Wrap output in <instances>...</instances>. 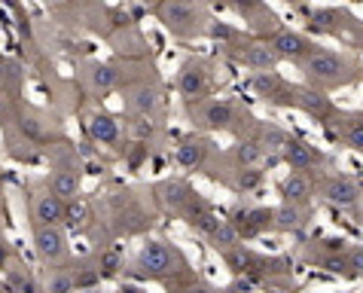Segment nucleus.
<instances>
[{"instance_id": "nucleus-1", "label": "nucleus", "mask_w": 363, "mask_h": 293, "mask_svg": "<svg viewBox=\"0 0 363 293\" xmlns=\"http://www.w3.org/2000/svg\"><path fill=\"white\" fill-rule=\"evenodd\" d=\"M302 74H306L308 86H318V89H333V86H342L348 83V70L351 62L336 49H324V46H315L311 52L302 58Z\"/></svg>"}, {"instance_id": "nucleus-2", "label": "nucleus", "mask_w": 363, "mask_h": 293, "mask_svg": "<svg viewBox=\"0 0 363 293\" xmlns=\"http://www.w3.org/2000/svg\"><path fill=\"white\" fill-rule=\"evenodd\" d=\"M186 262L180 257L177 248H171L168 241H147L138 254V272L144 278H165L174 275V272H184Z\"/></svg>"}, {"instance_id": "nucleus-3", "label": "nucleus", "mask_w": 363, "mask_h": 293, "mask_svg": "<svg viewBox=\"0 0 363 293\" xmlns=\"http://www.w3.org/2000/svg\"><path fill=\"white\" fill-rule=\"evenodd\" d=\"M153 9H156L159 22L165 25L168 34L193 37V34L201 31V16H199V9L189 4V0H159Z\"/></svg>"}, {"instance_id": "nucleus-4", "label": "nucleus", "mask_w": 363, "mask_h": 293, "mask_svg": "<svg viewBox=\"0 0 363 293\" xmlns=\"http://www.w3.org/2000/svg\"><path fill=\"white\" fill-rule=\"evenodd\" d=\"M250 89H254L266 104L294 107V101H296V86H290L284 77L275 74V70H254V77H250Z\"/></svg>"}, {"instance_id": "nucleus-5", "label": "nucleus", "mask_w": 363, "mask_h": 293, "mask_svg": "<svg viewBox=\"0 0 363 293\" xmlns=\"http://www.w3.org/2000/svg\"><path fill=\"white\" fill-rule=\"evenodd\" d=\"M199 128H205V131H235L241 123V110L232 104L229 98H214V101H205V104L199 107Z\"/></svg>"}, {"instance_id": "nucleus-6", "label": "nucleus", "mask_w": 363, "mask_h": 293, "mask_svg": "<svg viewBox=\"0 0 363 293\" xmlns=\"http://www.w3.org/2000/svg\"><path fill=\"white\" fill-rule=\"evenodd\" d=\"M177 92L180 98L186 101V104H199V101H205V95L211 92V70L205 62H196V58H189L184 62L177 74Z\"/></svg>"}, {"instance_id": "nucleus-7", "label": "nucleus", "mask_w": 363, "mask_h": 293, "mask_svg": "<svg viewBox=\"0 0 363 293\" xmlns=\"http://www.w3.org/2000/svg\"><path fill=\"white\" fill-rule=\"evenodd\" d=\"M34 250L43 262H62L67 257V236L62 223H37L34 226Z\"/></svg>"}, {"instance_id": "nucleus-8", "label": "nucleus", "mask_w": 363, "mask_h": 293, "mask_svg": "<svg viewBox=\"0 0 363 293\" xmlns=\"http://www.w3.org/2000/svg\"><path fill=\"white\" fill-rule=\"evenodd\" d=\"M266 43L272 46V52H275L281 62H296V65L311 52V49H315V43H311L306 34L287 31V28H278L275 34H269Z\"/></svg>"}, {"instance_id": "nucleus-9", "label": "nucleus", "mask_w": 363, "mask_h": 293, "mask_svg": "<svg viewBox=\"0 0 363 293\" xmlns=\"http://www.w3.org/2000/svg\"><path fill=\"white\" fill-rule=\"evenodd\" d=\"M294 107H299L302 114H308L311 119H318V123H330V119H336V107H333V101L327 98L324 89H318V86L296 89Z\"/></svg>"}, {"instance_id": "nucleus-10", "label": "nucleus", "mask_w": 363, "mask_h": 293, "mask_svg": "<svg viewBox=\"0 0 363 293\" xmlns=\"http://www.w3.org/2000/svg\"><path fill=\"white\" fill-rule=\"evenodd\" d=\"M281 162H287L294 171H311V168L324 165V162H327V156L320 153L318 147L306 144V140H299V138H287L284 150H281Z\"/></svg>"}, {"instance_id": "nucleus-11", "label": "nucleus", "mask_w": 363, "mask_h": 293, "mask_svg": "<svg viewBox=\"0 0 363 293\" xmlns=\"http://www.w3.org/2000/svg\"><path fill=\"white\" fill-rule=\"evenodd\" d=\"M320 196L336 208H354L360 201V187H357V180L348 175H333L320 184Z\"/></svg>"}, {"instance_id": "nucleus-12", "label": "nucleus", "mask_w": 363, "mask_h": 293, "mask_svg": "<svg viewBox=\"0 0 363 293\" xmlns=\"http://www.w3.org/2000/svg\"><path fill=\"white\" fill-rule=\"evenodd\" d=\"M232 223H235L241 238H257L272 226V208H235Z\"/></svg>"}, {"instance_id": "nucleus-13", "label": "nucleus", "mask_w": 363, "mask_h": 293, "mask_svg": "<svg viewBox=\"0 0 363 293\" xmlns=\"http://www.w3.org/2000/svg\"><path fill=\"white\" fill-rule=\"evenodd\" d=\"M208 156H211V140L205 138H186V140H180V147H177V165L180 168H186V171H201L208 165Z\"/></svg>"}, {"instance_id": "nucleus-14", "label": "nucleus", "mask_w": 363, "mask_h": 293, "mask_svg": "<svg viewBox=\"0 0 363 293\" xmlns=\"http://www.w3.org/2000/svg\"><path fill=\"white\" fill-rule=\"evenodd\" d=\"M223 260H226V266L235 272H250V275H263V272H269V266L272 262L269 260H263V257H257L250 248H245V245H235V248H229V250H223Z\"/></svg>"}, {"instance_id": "nucleus-15", "label": "nucleus", "mask_w": 363, "mask_h": 293, "mask_svg": "<svg viewBox=\"0 0 363 293\" xmlns=\"http://www.w3.org/2000/svg\"><path fill=\"white\" fill-rule=\"evenodd\" d=\"M306 223H308L306 205H296V201H281L278 208H272V229H278V232H299Z\"/></svg>"}, {"instance_id": "nucleus-16", "label": "nucleus", "mask_w": 363, "mask_h": 293, "mask_svg": "<svg viewBox=\"0 0 363 293\" xmlns=\"http://www.w3.org/2000/svg\"><path fill=\"white\" fill-rule=\"evenodd\" d=\"M86 128H89V138L98 140L104 147H119V138H123V128L110 114H92L86 119Z\"/></svg>"}, {"instance_id": "nucleus-17", "label": "nucleus", "mask_w": 363, "mask_h": 293, "mask_svg": "<svg viewBox=\"0 0 363 293\" xmlns=\"http://www.w3.org/2000/svg\"><path fill=\"white\" fill-rule=\"evenodd\" d=\"M238 62L250 70H275L281 58L272 52V46L266 40H257V43H245V49L238 52Z\"/></svg>"}, {"instance_id": "nucleus-18", "label": "nucleus", "mask_w": 363, "mask_h": 293, "mask_svg": "<svg viewBox=\"0 0 363 293\" xmlns=\"http://www.w3.org/2000/svg\"><path fill=\"white\" fill-rule=\"evenodd\" d=\"M281 196H284V201L308 205L311 196H315V177L308 171H290V177L281 184Z\"/></svg>"}, {"instance_id": "nucleus-19", "label": "nucleus", "mask_w": 363, "mask_h": 293, "mask_svg": "<svg viewBox=\"0 0 363 293\" xmlns=\"http://www.w3.org/2000/svg\"><path fill=\"white\" fill-rule=\"evenodd\" d=\"M156 196L168 211H180V214H184V208L193 201L196 193L189 184H184V180H162V184L156 187Z\"/></svg>"}, {"instance_id": "nucleus-20", "label": "nucleus", "mask_w": 363, "mask_h": 293, "mask_svg": "<svg viewBox=\"0 0 363 293\" xmlns=\"http://www.w3.org/2000/svg\"><path fill=\"white\" fill-rule=\"evenodd\" d=\"M184 214H186V223L193 226L199 236H205V238L220 226V217H217L214 211H211V205H205V201H201L199 196H193V201H189V205L184 208Z\"/></svg>"}, {"instance_id": "nucleus-21", "label": "nucleus", "mask_w": 363, "mask_h": 293, "mask_svg": "<svg viewBox=\"0 0 363 293\" xmlns=\"http://www.w3.org/2000/svg\"><path fill=\"white\" fill-rule=\"evenodd\" d=\"M34 220L37 223H65V199L55 196L52 189L40 193L34 199Z\"/></svg>"}, {"instance_id": "nucleus-22", "label": "nucleus", "mask_w": 363, "mask_h": 293, "mask_svg": "<svg viewBox=\"0 0 363 293\" xmlns=\"http://www.w3.org/2000/svg\"><path fill=\"white\" fill-rule=\"evenodd\" d=\"M229 159L235 162V168H250V165H259L266 159V150L259 147L257 138H241L235 140V147L229 150Z\"/></svg>"}, {"instance_id": "nucleus-23", "label": "nucleus", "mask_w": 363, "mask_h": 293, "mask_svg": "<svg viewBox=\"0 0 363 293\" xmlns=\"http://www.w3.org/2000/svg\"><path fill=\"white\" fill-rule=\"evenodd\" d=\"M62 226H67L70 232L89 229V226H92V205H89L86 199H79V196L67 199L65 201V223Z\"/></svg>"}, {"instance_id": "nucleus-24", "label": "nucleus", "mask_w": 363, "mask_h": 293, "mask_svg": "<svg viewBox=\"0 0 363 293\" xmlns=\"http://www.w3.org/2000/svg\"><path fill=\"white\" fill-rule=\"evenodd\" d=\"M257 140H259V147L266 150V156L275 162V159H281V150H284V144H287V131L284 128H278V126H269V123H263L257 128V135H254Z\"/></svg>"}, {"instance_id": "nucleus-25", "label": "nucleus", "mask_w": 363, "mask_h": 293, "mask_svg": "<svg viewBox=\"0 0 363 293\" xmlns=\"http://www.w3.org/2000/svg\"><path fill=\"white\" fill-rule=\"evenodd\" d=\"M342 22H345L342 9H315L308 16V28L315 34H342Z\"/></svg>"}, {"instance_id": "nucleus-26", "label": "nucleus", "mask_w": 363, "mask_h": 293, "mask_svg": "<svg viewBox=\"0 0 363 293\" xmlns=\"http://www.w3.org/2000/svg\"><path fill=\"white\" fill-rule=\"evenodd\" d=\"M79 184H83V177H79L77 168H58L52 175V180H49V189L67 201V199L79 196Z\"/></svg>"}, {"instance_id": "nucleus-27", "label": "nucleus", "mask_w": 363, "mask_h": 293, "mask_svg": "<svg viewBox=\"0 0 363 293\" xmlns=\"http://www.w3.org/2000/svg\"><path fill=\"white\" fill-rule=\"evenodd\" d=\"M336 123H339V138L351 150L363 153V116H336Z\"/></svg>"}, {"instance_id": "nucleus-28", "label": "nucleus", "mask_w": 363, "mask_h": 293, "mask_svg": "<svg viewBox=\"0 0 363 293\" xmlns=\"http://www.w3.org/2000/svg\"><path fill=\"white\" fill-rule=\"evenodd\" d=\"M208 241H211V248H214L217 254H223V250L241 245V236H238V229H235V223H232V220H220V226L211 232Z\"/></svg>"}, {"instance_id": "nucleus-29", "label": "nucleus", "mask_w": 363, "mask_h": 293, "mask_svg": "<svg viewBox=\"0 0 363 293\" xmlns=\"http://www.w3.org/2000/svg\"><path fill=\"white\" fill-rule=\"evenodd\" d=\"M156 107H159V89L156 86H138L135 92H132V110L140 116H153L156 114Z\"/></svg>"}, {"instance_id": "nucleus-30", "label": "nucleus", "mask_w": 363, "mask_h": 293, "mask_svg": "<svg viewBox=\"0 0 363 293\" xmlns=\"http://www.w3.org/2000/svg\"><path fill=\"white\" fill-rule=\"evenodd\" d=\"M89 83H92L95 92H110V89H116L119 83V70L113 65H92V70H89Z\"/></svg>"}, {"instance_id": "nucleus-31", "label": "nucleus", "mask_w": 363, "mask_h": 293, "mask_svg": "<svg viewBox=\"0 0 363 293\" xmlns=\"http://www.w3.org/2000/svg\"><path fill=\"white\" fill-rule=\"evenodd\" d=\"M6 287L16 290V293H34L37 290V281L28 275V272H22V269H9L6 272Z\"/></svg>"}, {"instance_id": "nucleus-32", "label": "nucleus", "mask_w": 363, "mask_h": 293, "mask_svg": "<svg viewBox=\"0 0 363 293\" xmlns=\"http://www.w3.org/2000/svg\"><path fill=\"white\" fill-rule=\"evenodd\" d=\"M263 184V171L259 165H250V168H238V180H235V189L238 193H250Z\"/></svg>"}, {"instance_id": "nucleus-33", "label": "nucleus", "mask_w": 363, "mask_h": 293, "mask_svg": "<svg viewBox=\"0 0 363 293\" xmlns=\"http://www.w3.org/2000/svg\"><path fill=\"white\" fill-rule=\"evenodd\" d=\"M119 269H123V254H119V250H104V254L98 257L101 278H113V275H119Z\"/></svg>"}, {"instance_id": "nucleus-34", "label": "nucleus", "mask_w": 363, "mask_h": 293, "mask_svg": "<svg viewBox=\"0 0 363 293\" xmlns=\"http://www.w3.org/2000/svg\"><path fill=\"white\" fill-rule=\"evenodd\" d=\"M345 269L348 278H363V245L345 248Z\"/></svg>"}, {"instance_id": "nucleus-35", "label": "nucleus", "mask_w": 363, "mask_h": 293, "mask_svg": "<svg viewBox=\"0 0 363 293\" xmlns=\"http://www.w3.org/2000/svg\"><path fill=\"white\" fill-rule=\"evenodd\" d=\"M208 37L220 40V43H238V40H241V34L232 25H226V22H211L208 25Z\"/></svg>"}, {"instance_id": "nucleus-36", "label": "nucleus", "mask_w": 363, "mask_h": 293, "mask_svg": "<svg viewBox=\"0 0 363 293\" xmlns=\"http://www.w3.org/2000/svg\"><path fill=\"white\" fill-rule=\"evenodd\" d=\"M46 287L52 290V293H62V290H74V287H77V281H74V272H55V275L46 281Z\"/></svg>"}, {"instance_id": "nucleus-37", "label": "nucleus", "mask_w": 363, "mask_h": 293, "mask_svg": "<svg viewBox=\"0 0 363 293\" xmlns=\"http://www.w3.org/2000/svg\"><path fill=\"white\" fill-rule=\"evenodd\" d=\"M226 4L245 18H254L259 9H263V0H226Z\"/></svg>"}, {"instance_id": "nucleus-38", "label": "nucleus", "mask_w": 363, "mask_h": 293, "mask_svg": "<svg viewBox=\"0 0 363 293\" xmlns=\"http://www.w3.org/2000/svg\"><path fill=\"white\" fill-rule=\"evenodd\" d=\"M74 281H77V287H92L101 281V272L98 269H79V272H74Z\"/></svg>"}, {"instance_id": "nucleus-39", "label": "nucleus", "mask_w": 363, "mask_h": 293, "mask_svg": "<svg viewBox=\"0 0 363 293\" xmlns=\"http://www.w3.org/2000/svg\"><path fill=\"white\" fill-rule=\"evenodd\" d=\"M153 131H156V126L150 123V116H140L135 123V135L138 138H153Z\"/></svg>"}, {"instance_id": "nucleus-40", "label": "nucleus", "mask_w": 363, "mask_h": 293, "mask_svg": "<svg viewBox=\"0 0 363 293\" xmlns=\"http://www.w3.org/2000/svg\"><path fill=\"white\" fill-rule=\"evenodd\" d=\"M22 131H25L28 138H43V128H40L34 119H22Z\"/></svg>"}, {"instance_id": "nucleus-41", "label": "nucleus", "mask_w": 363, "mask_h": 293, "mask_svg": "<svg viewBox=\"0 0 363 293\" xmlns=\"http://www.w3.org/2000/svg\"><path fill=\"white\" fill-rule=\"evenodd\" d=\"M6 260H9V250H6V245H0V269L6 266Z\"/></svg>"}, {"instance_id": "nucleus-42", "label": "nucleus", "mask_w": 363, "mask_h": 293, "mask_svg": "<svg viewBox=\"0 0 363 293\" xmlns=\"http://www.w3.org/2000/svg\"><path fill=\"white\" fill-rule=\"evenodd\" d=\"M140 4H147V6H156V4H159V0H140Z\"/></svg>"}]
</instances>
